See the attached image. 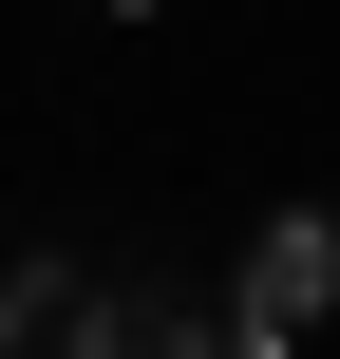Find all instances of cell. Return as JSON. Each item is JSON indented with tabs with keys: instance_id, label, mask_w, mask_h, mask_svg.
<instances>
[{
	"instance_id": "obj_1",
	"label": "cell",
	"mask_w": 340,
	"mask_h": 359,
	"mask_svg": "<svg viewBox=\"0 0 340 359\" xmlns=\"http://www.w3.org/2000/svg\"><path fill=\"white\" fill-rule=\"evenodd\" d=\"M322 303H340V227H322V208H284V227L246 246V284H227V341H246V359H284Z\"/></svg>"
}]
</instances>
